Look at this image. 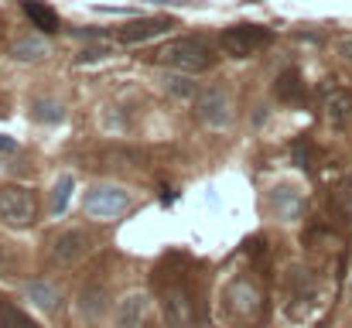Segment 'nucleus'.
<instances>
[{
    "instance_id": "nucleus-1",
    "label": "nucleus",
    "mask_w": 352,
    "mask_h": 328,
    "mask_svg": "<svg viewBox=\"0 0 352 328\" xmlns=\"http://www.w3.org/2000/svg\"><path fill=\"white\" fill-rule=\"evenodd\" d=\"M188 274H192V267H188V256H182V253H171L154 267V287L161 294L168 328H192L195 318H199Z\"/></svg>"
},
{
    "instance_id": "nucleus-2",
    "label": "nucleus",
    "mask_w": 352,
    "mask_h": 328,
    "mask_svg": "<svg viewBox=\"0 0 352 328\" xmlns=\"http://www.w3.org/2000/svg\"><path fill=\"white\" fill-rule=\"evenodd\" d=\"M219 311L223 318L236 328H246V325H256L263 318V287L250 277V274H239L233 277L223 294H219Z\"/></svg>"
},
{
    "instance_id": "nucleus-3",
    "label": "nucleus",
    "mask_w": 352,
    "mask_h": 328,
    "mask_svg": "<svg viewBox=\"0 0 352 328\" xmlns=\"http://www.w3.org/2000/svg\"><path fill=\"white\" fill-rule=\"evenodd\" d=\"M157 62L171 65V69H182V72H209L216 65V52L206 38H171L164 41L157 52H154Z\"/></svg>"
},
{
    "instance_id": "nucleus-4",
    "label": "nucleus",
    "mask_w": 352,
    "mask_h": 328,
    "mask_svg": "<svg viewBox=\"0 0 352 328\" xmlns=\"http://www.w3.org/2000/svg\"><path fill=\"white\" fill-rule=\"evenodd\" d=\"M270 41H274V34H270V28H263V24H233V28H226L223 38H219V45H223V52H226L230 58H250V55H256L260 48H267Z\"/></svg>"
},
{
    "instance_id": "nucleus-5",
    "label": "nucleus",
    "mask_w": 352,
    "mask_h": 328,
    "mask_svg": "<svg viewBox=\"0 0 352 328\" xmlns=\"http://www.w3.org/2000/svg\"><path fill=\"white\" fill-rule=\"evenodd\" d=\"M0 219L7 226H31L38 222V199L24 185H0Z\"/></svg>"
},
{
    "instance_id": "nucleus-6",
    "label": "nucleus",
    "mask_w": 352,
    "mask_h": 328,
    "mask_svg": "<svg viewBox=\"0 0 352 328\" xmlns=\"http://www.w3.org/2000/svg\"><path fill=\"white\" fill-rule=\"evenodd\" d=\"M86 216L93 219H120L130 209V192H123L120 185H96L86 202H82Z\"/></svg>"
},
{
    "instance_id": "nucleus-7",
    "label": "nucleus",
    "mask_w": 352,
    "mask_h": 328,
    "mask_svg": "<svg viewBox=\"0 0 352 328\" xmlns=\"http://www.w3.org/2000/svg\"><path fill=\"white\" fill-rule=\"evenodd\" d=\"M89 250H93V236L86 229H69L52 243V263L55 267H76L89 256Z\"/></svg>"
},
{
    "instance_id": "nucleus-8",
    "label": "nucleus",
    "mask_w": 352,
    "mask_h": 328,
    "mask_svg": "<svg viewBox=\"0 0 352 328\" xmlns=\"http://www.w3.org/2000/svg\"><path fill=\"white\" fill-rule=\"evenodd\" d=\"M195 113L209 127H230V120H233V100H230V93L223 86H209V89L199 93Z\"/></svg>"
},
{
    "instance_id": "nucleus-9",
    "label": "nucleus",
    "mask_w": 352,
    "mask_h": 328,
    "mask_svg": "<svg viewBox=\"0 0 352 328\" xmlns=\"http://www.w3.org/2000/svg\"><path fill=\"white\" fill-rule=\"evenodd\" d=\"M322 113H325V120H329L336 130L352 127V89H339V86L325 89V96H322Z\"/></svg>"
},
{
    "instance_id": "nucleus-10",
    "label": "nucleus",
    "mask_w": 352,
    "mask_h": 328,
    "mask_svg": "<svg viewBox=\"0 0 352 328\" xmlns=\"http://www.w3.org/2000/svg\"><path fill=\"white\" fill-rule=\"evenodd\" d=\"M107 311H110V287L103 281H89L79 291V315L86 322H100Z\"/></svg>"
},
{
    "instance_id": "nucleus-11",
    "label": "nucleus",
    "mask_w": 352,
    "mask_h": 328,
    "mask_svg": "<svg viewBox=\"0 0 352 328\" xmlns=\"http://www.w3.org/2000/svg\"><path fill=\"white\" fill-rule=\"evenodd\" d=\"M151 311V298L144 291H130L117 305V328H144Z\"/></svg>"
},
{
    "instance_id": "nucleus-12",
    "label": "nucleus",
    "mask_w": 352,
    "mask_h": 328,
    "mask_svg": "<svg viewBox=\"0 0 352 328\" xmlns=\"http://www.w3.org/2000/svg\"><path fill=\"white\" fill-rule=\"evenodd\" d=\"M168 28H175L171 17H144V21H130V24H123V28L117 31V41H123V45H137V41H147V38L168 31Z\"/></svg>"
},
{
    "instance_id": "nucleus-13",
    "label": "nucleus",
    "mask_w": 352,
    "mask_h": 328,
    "mask_svg": "<svg viewBox=\"0 0 352 328\" xmlns=\"http://www.w3.org/2000/svg\"><path fill=\"white\" fill-rule=\"evenodd\" d=\"M270 206H274V212L280 219H298L305 212V192H298L294 185H277L274 192H270Z\"/></svg>"
},
{
    "instance_id": "nucleus-14",
    "label": "nucleus",
    "mask_w": 352,
    "mask_h": 328,
    "mask_svg": "<svg viewBox=\"0 0 352 328\" xmlns=\"http://www.w3.org/2000/svg\"><path fill=\"white\" fill-rule=\"evenodd\" d=\"M274 96L280 100V103H287V107H298V103H305V79H301V72L298 69H284L280 76H277V83H274Z\"/></svg>"
},
{
    "instance_id": "nucleus-15",
    "label": "nucleus",
    "mask_w": 352,
    "mask_h": 328,
    "mask_svg": "<svg viewBox=\"0 0 352 328\" xmlns=\"http://www.w3.org/2000/svg\"><path fill=\"white\" fill-rule=\"evenodd\" d=\"M329 216L342 226L352 222V175H346L332 192H329Z\"/></svg>"
},
{
    "instance_id": "nucleus-16",
    "label": "nucleus",
    "mask_w": 352,
    "mask_h": 328,
    "mask_svg": "<svg viewBox=\"0 0 352 328\" xmlns=\"http://www.w3.org/2000/svg\"><path fill=\"white\" fill-rule=\"evenodd\" d=\"M21 7H24V14L31 17V24L38 28V31H45V34H55L58 28H62V21H58V14L45 3V0H21Z\"/></svg>"
},
{
    "instance_id": "nucleus-17",
    "label": "nucleus",
    "mask_w": 352,
    "mask_h": 328,
    "mask_svg": "<svg viewBox=\"0 0 352 328\" xmlns=\"http://www.w3.org/2000/svg\"><path fill=\"white\" fill-rule=\"evenodd\" d=\"M28 298H31L38 308L52 311V308L58 305V287L48 284V281H31V284H28Z\"/></svg>"
},
{
    "instance_id": "nucleus-18",
    "label": "nucleus",
    "mask_w": 352,
    "mask_h": 328,
    "mask_svg": "<svg viewBox=\"0 0 352 328\" xmlns=\"http://www.w3.org/2000/svg\"><path fill=\"white\" fill-rule=\"evenodd\" d=\"M0 328H41L38 322H31L21 308H14L7 298H0Z\"/></svg>"
},
{
    "instance_id": "nucleus-19",
    "label": "nucleus",
    "mask_w": 352,
    "mask_h": 328,
    "mask_svg": "<svg viewBox=\"0 0 352 328\" xmlns=\"http://www.w3.org/2000/svg\"><path fill=\"white\" fill-rule=\"evenodd\" d=\"M10 52H14V58H21V62H38V58L48 55V45H45L41 38H24V41H17Z\"/></svg>"
},
{
    "instance_id": "nucleus-20",
    "label": "nucleus",
    "mask_w": 352,
    "mask_h": 328,
    "mask_svg": "<svg viewBox=\"0 0 352 328\" xmlns=\"http://www.w3.org/2000/svg\"><path fill=\"white\" fill-rule=\"evenodd\" d=\"M243 253H246V260H250V263H256L260 270H267V263H270V250H267V239H263V236L246 239Z\"/></svg>"
},
{
    "instance_id": "nucleus-21",
    "label": "nucleus",
    "mask_w": 352,
    "mask_h": 328,
    "mask_svg": "<svg viewBox=\"0 0 352 328\" xmlns=\"http://www.w3.org/2000/svg\"><path fill=\"white\" fill-rule=\"evenodd\" d=\"M0 274H7V277L21 274V253L14 250V243H0Z\"/></svg>"
},
{
    "instance_id": "nucleus-22",
    "label": "nucleus",
    "mask_w": 352,
    "mask_h": 328,
    "mask_svg": "<svg viewBox=\"0 0 352 328\" xmlns=\"http://www.w3.org/2000/svg\"><path fill=\"white\" fill-rule=\"evenodd\" d=\"M65 113H62V103H55V100H38L34 103V120H41V123H58Z\"/></svg>"
},
{
    "instance_id": "nucleus-23",
    "label": "nucleus",
    "mask_w": 352,
    "mask_h": 328,
    "mask_svg": "<svg viewBox=\"0 0 352 328\" xmlns=\"http://www.w3.org/2000/svg\"><path fill=\"white\" fill-rule=\"evenodd\" d=\"M69 192H72V178L62 175V178L55 182V188H52V209H55V212H65V206H69Z\"/></svg>"
},
{
    "instance_id": "nucleus-24",
    "label": "nucleus",
    "mask_w": 352,
    "mask_h": 328,
    "mask_svg": "<svg viewBox=\"0 0 352 328\" xmlns=\"http://www.w3.org/2000/svg\"><path fill=\"white\" fill-rule=\"evenodd\" d=\"M336 52H339L346 62H352V34H342V38L336 41Z\"/></svg>"
},
{
    "instance_id": "nucleus-25",
    "label": "nucleus",
    "mask_w": 352,
    "mask_h": 328,
    "mask_svg": "<svg viewBox=\"0 0 352 328\" xmlns=\"http://www.w3.org/2000/svg\"><path fill=\"white\" fill-rule=\"evenodd\" d=\"M107 55V48H86L82 55H79V62H96V58H103Z\"/></svg>"
},
{
    "instance_id": "nucleus-26",
    "label": "nucleus",
    "mask_w": 352,
    "mask_h": 328,
    "mask_svg": "<svg viewBox=\"0 0 352 328\" xmlns=\"http://www.w3.org/2000/svg\"><path fill=\"white\" fill-rule=\"evenodd\" d=\"M0 151H14V140H10V137H3V133H0Z\"/></svg>"
},
{
    "instance_id": "nucleus-27",
    "label": "nucleus",
    "mask_w": 352,
    "mask_h": 328,
    "mask_svg": "<svg viewBox=\"0 0 352 328\" xmlns=\"http://www.w3.org/2000/svg\"><path fill=\"white\" fill-rule=\"evenodd\" d=\"M0 34H3V17H0Z\"/></svg>"
}]
</instances>
